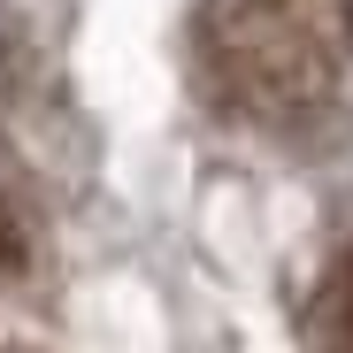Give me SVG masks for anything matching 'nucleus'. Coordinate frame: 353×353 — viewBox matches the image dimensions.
<instances>
[{
    "label": "nucleus",
    "instance_id": "f257e3e1",
    "mask_svg": "<svg viewBox=\"0 0 353 353\" xmlns=\"http://www.w3.org/2000/svg\"><path fill=\"white\" fill-rule=\"evenodd\" d=\"M200 100L254 139H307L353 85V0H192Z\"/></svg>",
    "mask_w": 353,
    "mask_h": 353
},
{
    "label": "nucleus",
    "instance_id": "7ed1b4c3",
    "mask_svg": "<svg viewBox=\"0 0 353 353\" xmlns=\"http://www.w3.org/2000/svg\"><path fill=\"white\" fill-rule=\"evenodd\" d=\"M31 284V215L0 192V307Z\"/></svg>",
    "mask_w": 353,
    "mask_h": 353
},
{
    "label": "nucleus",
    "instance_id": "f03ea898",
    "mask_svg": "<svg viewBox=\"0 0 353 353\" xmlns=\"http://www.w3.org/2000/svg\"><path fill=\"white\" fill-rule=\"evenodd\" d=\"M300 353H353V230L345 246L330 254L315 300H307V323H300Z\"/></svg>",
    "mask_w": 353,
    "mask_h": 353
},
{
    "label": "nucleus",
    "instance_id": "20e7f679",
    "mask_svg": "<svg viewBox=\"0 0 353 353\" xmlns=\"http://www.w3.org/2000/svg\"><path fill=\"white\" fill-rule=\"evenodd\" d=\"M0 353H54V345H46L23 315H8V307H0Z\"/></svg>",
    "mask_w": 353,
    "mask_h": 353
}]
</instances>
